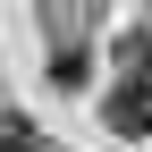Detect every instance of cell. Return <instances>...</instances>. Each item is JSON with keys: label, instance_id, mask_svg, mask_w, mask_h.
<instances>
[{"label": "cell", "instance_id": "1", "mask_svg": "<svg viewBox=\"0 0 152 152\" xmlns=\"http://www.w3.org/2000/svg\"><path fill=\"white\" fill-rule=\"evenodd\" d=\"M110 127H127V135H152V51H135V76L110 93Z\"/></svg>", "mask_w": 152, "mask_h": 152}, {"label": "cell", "instance_id": "2", "mask_svg": "<svg viewBox=\"0 0 152 152\" xmlns=\"http://www.w3.org/2000/svg\"><path fill=\"white\" fill-rule=\"evenodd\" d=\"M0 152H42V144H34V127H0Z\"/></svg>", "mask_w": 152, "mask_h": 152}]
</instances>
